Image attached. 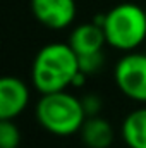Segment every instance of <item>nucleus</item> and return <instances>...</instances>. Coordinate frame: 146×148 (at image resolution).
Instances as JSON below:
<instances>
[{
  "label": "nucleus",
  "instance_id": "obj_1",
  "mask_svg": "<svg viewBox=\"0 0 146 148\" xmlns=\"http://www.w3.org/2000/svg\"><path fill=\"white\" fill-rule=\"evenodd\" d=\"M79 73V57L69 43L52 41L41 47L31 66V84L40 95L72 86Z\"/></svg>",
  "mask_w": 146,
  "mask_h": 148
},
{
  "label": "nucleus",
  "instance_id": "obj_2",
  "mask_svg": "<svg viewBox=\"0 0 146 148\" xmlns=\"http://www.w3.org/2000/svg\"><path fill=\"white\" fill-rule=\"evenodd\" d=\"M35 117L46 133L62 138L79 134L86 121L81 98L67 90L41 95L35 107Z\"/></svg>",
  "mask_w": 146,
  "mask_h": 148
},
{
  "label": "nucleus",
  "instance_id": "obj_3",
  "mask_svg": "<svg viewBox=\"0 0 146 148\" xmlns=\"http://www.w3.org/2000/svg\"><path fill=\"white\" fill-rule=\"evenodd\" d=\"M95 21L103 26L107 45L124 53L134 52L146 40V14L138 3H117Z\"/></svg>",
  "mask_w": 146,
  "mask_h": 148
},
{
  "label": "nucleus",
  "instance_id": "obj_4",
  "mask_svg": "<svg viewBox=\"0 0 146 148\" xmlns=\"http://www.w3.org/2000/svg\"><path fill=\"white\" fill-rule=\"evenodd\" d=\"M119 91L138 103H146V52H126L113 67Z\"/></svg>",
  "mask_w": 146,
  "mask_h": 148
},
{
  "label": "nucleus",
  "instance_id": "obj_5",
  "mask_svg": "<svg viewBox=\"0 0 146 148\" xmlns=\"http://www.w3.org/2000/svg\"><path fill=\"white\" fill-rule=\"evenodd\" d=\"M31 12L48 29H65L76 19V0H31Z\"/></svg>",
  "mask_w": 146,
  "mask_h": 148
},
{
  "label": "nucleus",
  "instance_id": "obj_6",
  "mask_svg": "<svg viewBox=\"0 0 146 148\" xmlns=\"http://www.w3.org/2000/svg\"><path fill=\"white\" fill-rule=\"evenodd\" d=\"M29 86L16 76H3L0 81V119L16 121L29 103Z\"/></svg>",
  "mask_w": 146,
  "mask_h": 148
},
{
  "label": "nucleus",
  "instance_id": "obj_7",
  "mask_svg": "<svg viewBox=\"0 0 146 148\" xmlns=\"http://www.w3.org/2000/svg\"><path fill=\"white\" fill-rule=\"evenodd\" d=\"M67 43L77 55H88L95 52H103V47L107 45V36L103 26L96 21H91L76 26L69 33Z\"/></svg>",
  "mask_w": 146,
  "mask_h": 148
},
{
  "label": "nucleus",
  "instance_id": "obj_8",
  "mask_svg": "<svg viewBox=\"0 0 146 148\" xmlns=\"http://www.w3.org/2000/svg\"><path fill=\"white\" fill-rule=\"evenodd\" d=\"M83 145L88 148H108L113 143V127L102 115L86 117L81 131H79Z\"/></svg>",
  "mask_w": 146,
  "mask_h": 148
},
{
  "label": "nucleus",
  "instance_id": "obj_9",
  "mask_svg": "<svg viewBox=\"0 0 146 148\" xmlns=\"http://www.w3.org/2000/svg\"><path fill=\"white\" fill-rule=\"evenodd\" d=\"M120 134L127 148H146V103L124 117Z\"/></svg>",
  "mask_w": 146,
  "mask_h": 148
},
{
  "label": "nucleus",
  "instance_id": "obj_10",
  "mask_svg": "<svg viewBox=\"0 0 146 148\" xmlns=\"http://www.w3.org/2000/svg\"><path fill=\"white\" fill-rule=\"evenodd\" d=\"M21 131L14 121L0 119V148H19Z\"/></svg>",
  "mask_w": 146,
  "mask_h": 148
},
{
  "label": "nucleus",
  "instance_id": "obj_11",
  "mask_svg": "<svg viewBox=\"0 0 146 148\" xmlns=\"http://www.w3.org/2000/svg\"><path fill=\"white\" fill-rule=\"evenodd\" d=\"M77 57H79V71L84 73L86 76H93V74L100 73L105 64L103 52H95V53L77 55Z\"/></svg>",
  "mask_w": 146,
  "mask_h": 148
},
{
  "label": "nucleus",
  "instance_id": "obj_12",
  "mask_svg": "<svg viewBox=\"0 0 146 148\" xmlns=\"http://www.w3.org/2000/svg\"><path fill=\"white\" fill-rule=\"evenodd\" d=\"M81 103H83V109L86 117H93V115H100L102 109H103V102H102V97L96 95V93H86L81 97Z\"/></svg>",
  "mask_w": 146,
  "mask_h": 148
},
{
  "label": "nucleus",
  "instance_id": "obj_13",
  "mask_svg": "<svg viewBox=\"0 0 146 148\" xmlns=\"http://www.w3.org/2000/svg\"><path fill=\"white\" fill-rule=\"evenodd\" d=\"M145 14H146V9H145Z\"/></svg>",
  "mask_w": 146,
  "mask_h": 148
}]
</instances>
